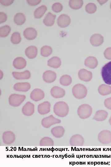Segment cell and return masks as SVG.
<instances>
[{
  "instance_id": "6da1fadb",
  "label": "cell",
  "mask_w": 111,
  "mask_h": 167,
  "mask_svg": "<svg viewBox=\"0 0 111 167\" xmlns=\"http://www.w3.org/2000/svg\"><path fill=\"white\" fill-rule=\"evenodd\" d=\"M53 111L57 116L60 117H64L66 116L68 113L69 107L65 102L58 101L54 105Z\"/></svg>"
},
{
  "instance_id": "7a4b0ae2",
  "label": "cell",
  "mask_w": 111,
  "mask_h": 167,
  "mask_svg": "<svg viewBox=\"0 0 111 167\" xmlns=\"http://www.w3.org/2000/svg\"><path fill=\"white\" fill-rule=\"evenodd\" d=\"M72 92L74 96L76 98L82 99L86 96L87 90L86 88L83 84H77L73 87Z\"/></svg>"
},
{
  "instance_id": "3957f363",
  "label": "cell",
  "mask_w": 111,
  "mask_h": 167,
  "mask_svg": "<svg viewBox=\"0 0 111 167\" xmlns=\"http://www.w3.org/2000/svg\"><path fill=\"white\" fill-rule=\"evenodd\" d=\"M77 114L79 117L82 119L88 118L92 113L91 106L87 104H83L80 105L77 111Z\"/></svg>"
},
{
  "instance_id": "277c9868",
  "label": "cell",
  "mask_w": 111,
  "mask_h": 167,
  "mask_svg": "<svg viewBox=\"0 0 111 167\" xmlns=\"http://www.w3.org/2000/svg\"><path fill=\"white\" fill-rule=\"evenodd\" d=\"M101 74L104 82L107 84H111V61L106 63L103 66Z\"/></svg>"
},
{
  "instance_id": "5b68a950",
  "label": "cell",
  "mask_w": 111,
  "mask_h": 167,
  "mask_svg": "<svg viewBox=\"0 0 111 167\" xmlns=\"http://www.w3.org/2000/svg\"><path fill=\"white\" fill-rule=\"evenodd\" d=\"M26 98V96L23 95L12 94L9 98V104L12 106H18L24 101Z\"/></svg>"
},
{
  "instance_id": "8992f818",
  "label": "cell",
  "mask_w": 111,
  "mask_h": 167,
  "mask_svg": "<svg viewBox=\"0 0 111 167\" xmlns=\"http://www.w3.org/2000/svg\"><path fill=\"white\" fill-rule=\"evenodd\" d=\"M99 141L103 144H108L111 143V131L107 130L101 131L98 134Z\"/></svg>"
},
{
  "instance_id": "52a82bcc",
  "label": "cell",
  "mask_w": 111,
  "mask_h": 167,
  "mask_svg": "<svg viewBox=\"0 0 111 167\" xmlns=\"http://www.w3.org/2000/svg\"><path fill=\"white\" fill-rule=\"evenodd\" d=\"M60 120L55 117L53 115L44 118L41 121V124L44 128H48L52 125L60 123L61 122Z\"/></svg>"
},
{
  "instance_id": "ba28073f",
  "label": "cell",
  "mask_w": 111,
  "mask_h": 167,
  "mask_svg": "<svg viewBox=\"0 0 111 167\" xmlns=\"http://www.w3.org/2000/svg\"><path fill=\"white\" fill-rule=\"evenodd\" d=\"M2 139L3 142L5 144H10L15 141V136L13 132L10 131H7L3 133Z\"/></svg>"
},
{
  "instance_id": "9c48e42d",
  "label": "cell",
  "mask_w": 111,
  "mask_h": 167,
  "mask_svg": "<svg viewBox=\"0 0 111 167\" xmlns=\"http://www.w3.org/2000/svg\"><path fill=\"white\" fill-rule=\"evenodd\" d=\"M70 17L65 14L60 15L57 19V24L60 27L65 28L68 26L71 23Z\"/></svg>"
},
{
  "instance_id": "30bf717a",
  "label": "cell",
  "mask_w": 111,
  "mask_h": 167,
  "mask_svg": "<svg viewBox=\"0 0 111 167\" xmlns=\"http://www.w3.org/2000/svg\"><path fill=\"white\" fill-rule=\"evenodd\" d=\"M69 143L72 146H82L84 144V139L81 135L75 134L71 137Z\"/></svg>"
},
{
  "instance_id": "8fae6325",
  "label": "cell",
  "mask_w": 111,
  "mask_h": 167,
  "mask_svg": "<svg viewBox=\"0 0 111 167\" xmlns=\"http://www.w3.org/2000/svg\"><path fill=\"white\" fill-rule=\"evenodd\" d=\"M45 96L43 91L39 88L34 89L31 92L30 98L35 101H39L43 99Z\"/></svg>"
},
{
  "instance_id": "7c38bea8",
  "label": "cell",
  "mask_w": 111,
  "mask_h": 167,
  "mask_svg": "<svg viewBox=\"0 0 111 167\" xmlns=\"http://www.w3.org/2000/svg\"><path fill=\"white\" fill-rule=\"evenodd\" d=\"M78 75L80 80L85 82L89 81L92 78V73L84 69H81L79 71Z\"/></svg>"
},
{
  "instance_id": "4fadbf2b",
  "label": "cell",
  "mask_w": 111,
  "mask_h": 167,
  "mask_svg": "<svg viewBox=\"0 0 111 167\" xmlns=\"http://www.w3.org/2000/svg\"><path fill=\"white\" fill-rule=\"evenodd\" d=\"M50 103L49 101H45L38 105V111L40 114H46L50 112Z\"/></svg>"
},
{
  "instance_id": "5bb4252c",
  "label": "cell",
  "mask_w": 111,
  "mask_h": 167,
  "mask_svg": "<svg viewBox=\"0 0 111 167\" xmlns=\"http://www.w3.org/2000/svg\"><path fill=\"white\" fill-rule=\"evenodd\" d=\"M23 114L26 116H30L34 112V105L30 102H27L22 109Z\"/></svg>"
},
{
  "instance_id": "9a60e30c",
  "label": "cell",
  "mask_w": 111,
  "mask_h": 167,
  "mask_svg": "<svg viewBox=\"0 0 111 167\" xmlns=\"http://www.w3.org/2000/svg\"><path fill=\"white\" fill-rule=\"evenodd\" d=\"M56 73L54 71L50 70L47 71L43 74V80L47 83H51L56 79Z\"/></svg>"
},
{
  "instance_id": "2e32d148",
  "label": "cell",
  "mask_w": 111,
  "mask_h": 167,
  "mask_svg": "<svg viewBox=\"0 0 111 167\" xmlns=\"http://www.w3.org/2000/svg\"><path fill=\"white\" fill-rule=\"evenodd\" d=\"M50 93L51 95L56 98H59L64 97L65 93V90L63 88L58 87L54 86L51 89Z\"/></svg>"
},
{
  "instance_id": "e0dca14e",
  "label": "cell",
  "mask_w": 111,
  "mask_h": 167,
  "mask_svg": "<svg viewBox=\"0 0 111 167\" xmlns=\"http://www.w3.org/2000/svg\"><path fill=\"white\" fill-rule=\"evenodd\" d=\"M37 34L36 30L34 28L29 27L26 28L23 31V35L27 40H32L35 39Z\"/></svg>"
},
{
  "instance_id": "ac0fdd59",
  "label": "cell",
  "mask_w": 111,
  "mask_h": 167,
  "mask_svg": "<svg viewBox=\"0 0 111 167\" xmlns=\"http://www.w3.org/2000/svg\"><path fill=\"white\" fill-rule=\"evenodd\" d=\"M30 84L28 82L18 83L14 84V89L17 91L26 92L31 88Z\"/></svg>"
},
{
  "instance_id": "d6986e66",
  "label": "cell",
  "mask_w": 111,
  "mask_h": 167,
  "mask_svg": "<svg viewBox=\"0 0 111 167\" xmlns=\"http://www.w3.org/2000/svg\"><path fill=\"white\" fill-rule=\"evenodd\" d=\"M104 41L103 36L99 34L92 35L90 38V42L93 46H97L101 45Z\"/></svg>"
},
{
  "instance_id": "ffe728a7",
  "label": "cell",
  "mask_w": 111,
  "mask_h": 167,
  "mask_svg": "<svg viewBox=\"0 0 111 167\" xmlns=\"http://www.w3.org/2000/svg\"><path fill=\"white\" fill-rule=\"evenodd\" d=\"M12 75L15 79L19 80L28 79L31 76V73L28 70L20 72H13Z\"/></svg>"
},
{
  "instance_id": "44dd1931",
  "label": "cell",
  "mask_w": 111,
  "mask_h": 167,
  "mask_svg": "<svg viewBox=\"0 0 111 167\" xmlns=\"http://www.w3.org/2000/svg\"><path fill=\"white\" fill-rule=\"evenodd\" d=\"M14 67L16 69H21L24 68L27 64L26 60L22 57H18L15 58L13 63Z\"/></svg>"
},
{
  "instance_id": "7402d4cb",
  "label": "cell",
  "mask_w": 111,
  "mask_h": 167,
  "mask_svg": "<svg viewBox=\"0 0 111 167\" xmlns=\"http://www.w3.org/2000/svg\"><path fill=\"white\" fill-rule=\"evenodd\" d=\"M38 53L37 48L33 45L27 47L25 49V54L26 56L30 59H33L36 57Z\"/></svg>"
},
{
  "instance_id": "603a6c76",
  "label": "cell",
  "mask_w": 111,
  "mask_h": 167,
  "mask_svg": "<svg viewBox=\"0 0 111 167\" xmlns=\"http://www.w3.org/2000/svg\"><path fill=\"white\" fill-rule=\"evenodd\" d=\"M64 128L61 126H57L53 127L51 130V134L55 138H60L64 135Z\"/></svg>"
},
{
  "instance_id": "cb8c5ba5",
  "label": "cell",
  "mask_w": 111,
  "mask_h": 167,
  "mask_svg": "<svg viewBox=\"0 0 111 167\" xmlns=\"http://www.w3.org/2000/svg\"><path fill=\"white\" fill-rule=\"evenodd\" d=\"M56 16L50 12H48L43 19L44 24L47 26H51L55 23Z\"/></svg>"
},
{
  "instance_id": "d4e9b609",
  "label": "cell",
  "mask_w": 111,
  "mask_h": 167,
  "mask_svg": "<svg viewBox=\"0 0 111 167\" xmlns=\"http://www.w3.org/2000/svg\"><path fill=\"white\" fill-rule=\"evenodd\" d=\"M85 66L90 68L94 69L96 68L98 65V61L95 57L89 56L85 60Z\"/></svg>"
},
{
  "instance_id": "484cf974",
  "label": "cell",
  "mask_w": 111,
  "mask_h": 167,
  "mask_svg": "<svg viewBox=\"0 0 111 167\" xmlns=\"http://www.w3.org/2000/svg\"><path fill=\"white\" fill-rule=\"evenodd\" d=\"M108 115L107 112L104 110L97 111L93 117V119L97 121H102L106 119Z\"/></svg>"
},
{
  "instance_id": "4316f807",
  "label": "cell",
  "mask_w": 111,
  "mask_h": 167,
  "mask_svg": "<svg viewBox=\"0 0 111 167\" xmlns=\"http://www.w3.org/2000/svg\"><path fill=\"white\" fill-rule=\"evenodd\" d=\"M61 61L60 58L57 57H53L47 61V65L51 67L57 68L61 65Z\"/></svg>"
},
{
  "instance_id": "83f0119b",
  "label": "cell",
  "mask_w": 111,
  "mask_h": 167,
  "mask_svg": "<svg viewBox=\"0 0 111 167\" xmlns=\"http://www.w3.org/2000/svg\"><path fill=\"white\" fill-rule=\"evenodd\" d=\"M47 7L44 5H42L36 8L34 12V17L36 18H41L47 10Z\"/></svg>"
},
{
  "instance_id": "f1b7e54d",
  "label": "cell",
  "mask_w": 111,
  "mask_h": 167,
  "mask_svg": "<svg viewBox=\"0 0 111 167\" xmlns=\"http://www.w3.org/2000/svg\"><path fill=\"white\" fill-rule=\"evenodd\" d=\"M98 91L101 95H108L111 93V87L105 84H101L98 87Z\"/></svg>"
},
{
  "instance_id": "f546056e",
  "label": "cell",
  "mask_w": 111,
  "mask_h": 167,
  "mask_svg": "<svg viewBox=\"0 0 111 167\" xmlns=\"http://www.w3.org/2000/svg\"><path fill=\"white\" fill-rule=\"evenodd\" d=\"M14 20L17 25H21L23 24L26 21L25 15L22 13H16L14 16Z\"/></svg>"
},
{
  "instance_id": "4dcf8cb0",
  "label": "cell",
  "mask_w": 111,
  "mask_h": 167,
  "mask_svg": "<svg viewBox=\"0 0 111 167\" xmlns=\"http://www.w3.org/2000/svg\"><path fill=\"white\" fill-rule=\"evenodd\" d=\"M83 4L82 0H70L69 2L70 7L74 9H78L81 8Z\"/></svg>"
},
{
  "instance_id": "1f68e13d",
  "label": "cell",
  "mask_w": 111,
  "mask_h": 167,
  "mask_svg": "<svg viewBox=\"0 0 111 167\" xmlns=\"http://www.w3.org/2000/svg\"><path fill=\"white\" fill-rule=\"evenodd\" d=\"M60 82L61 85L64 86H68L72 83V78L68 75H64L60 77Z\"/></svg>"
},
{
  "instance_id": "d6a6232c",
  "label": "cell",
  "mask_w": 111,
  "mask_h": 167,
  "mask_svg": "<svg viewBox=\"0 0 111 167\" xmlns=\"http://www.w3.org/2000/svg\"><path fill=\"white\" fill-rule=\"evenodd\" d=\"M39 144L41 146H53L54 145V142L51 138L45 137L40 140Z\"/></svg>"
},
{
  "instance_id": "836d02e7",
  "label": "cell",
  "mask_w": 111,
  "mask_h": 167,
  "mask_svg": "<svg viewBox=\"0 0 111 167\" xmlns=\"http://www.w3.org/2000/svg\"><path fill=\"white\" fill-rule=\"evenodd\" d=\"M40 51L41 54L42 56L47 57L52 53V49L50 46L44 45L41 47Z\"/></svg>"
},
{
  "instance_id": "e575fe53",
  "label": "cell",
  "mask_w": 111,
  "mask_h": 167,
  "mask_svg": "<svg viewBox=\"0 0 111 167\" xmlns=\"http://www.w3.org/2000/svg\"><path fill=\"white\" fill-rule=\"evenodd\" d=\"M11 31V28L8 25H5L0 28V36L5 37L7 36Z\"/></svg>"
},
{
  "instance_id": "d590c367",
  "label": "cell",
  "mask_w": 111,
  "mask_h": 167,
  "mask_svg": "<svg viewBox=\"0 0 111 167\" xmlns=\"http://www.w3.org/2000/svg\"><path fill=\"white\" fill-rule=\"evenodd\" d=\"M21 40V38L20 34L19 32H14L11 35L10 40L12 43L18 44L20 42Z\"/></svg>"
},
{
  "instance_id": "8d00e7d4",
  "label": "cell",
  "mask_w": 111,
  "mask_h": 167,
  "mask_svg": "<svg viewBox=\"0 0 111 167\" xmlns=\"http://www.w3.org/2000/svg\"><path fill=\"white\" fill-rule=\"evenodd\" d=\"M96 5L94 3H89L87 4L85 7L86 11L90 14L94 13L97 10Z\"/></svg>"
},
{
  "instance_id": "74e56055",
  "label": "cell",
  "mask_w": 111,
  "mask_h": 167,
  "mask_svg": "<svg viewBox=\"0 0 111 167\" xmlns=\"http://www.w3.org/2000/svg\"><path fill=\"white\" fill-rule=\"evenodd\" d=\"M63 8V5L59 2L55 3L52 5L51 7L53 11L56 13L61 11L62 10Z\"/></svg>"
},
{
  "instance_id": "f35d334b",
  "label": "cell",
  "mask_w": 111,
  "mask_h": 167,
  "mask_svg": "<svg viewBox=\"0 0 111 167\" xmlns=\"http://www.w3.org/2000/svg\"><path fill=\"white\" fill-rule=\"evenodd\" d=\"M104 55L106 59H111V47L108 48L105 50Z\"/></svg>"
},
{
  "instance_id": "ab89813d",
  "label": "cell",
  "mask_w": 111,
  "mask_h": 167,
  "mask_svg": "<svg viewBox=\"0 0 111 167\" xmlns=\"http://www.w3.org/2000/svg\"><path fill=\"white\" fill-rule=\"evenodd\" d=\"M104 103L105 106L106 108L111 110V97L105 99Z\"/></svg>"
},
{
  "instance_id": "60d3db41",
  "label": "cell",
  "mask_w": 111,
  "mask_h": 167,
  "mask_svg": "<svg viewBox=\"0 0 111 167\" xmlns=\"http://www.w3.org/2000/svg\"><path fill=\"white\" fill-rule=\"evenodd\" d=\"M7 15L3 12H0V23H3L7 19Z\"/></svg>"
},
{
  "instance_id": "b9f144b4",
  "label": "cell",
  "mask_w": 111,
  "mask_h": 167,
  "mask_svg": "<svg viewBox=\"0 0 111 167\" xmlns=\"http://www.w3.org/2000/svg\"><path fill=\"white\" fill-rule=\"evenodd\" d=\"M27 3L31 6H35L38 5L41 1V0H27Z\"/></svg>"
},
{
  "instance_id": "7bdbcfd3",
  "label": "cell",
  "mask_w": 111,
  "mask_h": 167,
  "mask_svg": "<svg viewBox=\"0 0 111 167\" xmlns=\"http://www.w3.org/2000/svg\"><path fill=\"white\" fill-rule=\"evenodd\" d=\"M13 2V0H0V3L2 5L6 6L11 5Z\"/></svg>"
},
{
  "instance_id": "ee69618b",
  "label": "cell",
  "mask_w": 111,
  "mask_h": 167,
  "mask_svg": "<svg viewBox=\"0 0 111 167\" xmlns=\"http://www.w3.org/2000/svg\"><path fill=\"white\" fill-rule=\"evenodd\" d=\"M109 122L110 125L111 126V116H110L109 119Z\"/></svg>"
},
{
  "instance_id": "f6af8a7d",
  "label": "cell",
  "mask_w": 111,
  "mask_h": 167,
  "mask_svg": "<svg viewBox=\"0 0 111 167\" xmlns=\"http://www.w3.org/2000/svg\"><path fill=\"white\" fill-rule=\"evenodd\" d=\"M110 8L111 9V2L110 3Z\"/></svg>"
}]
</instances>
